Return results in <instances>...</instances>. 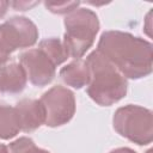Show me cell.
I'll return each mask as SVG.
<instances>
[{"mask_svg":"<svg viewBox=\"0 0 153 153\" xmlns=\"http://www.w3.org/2000/svg\"><path fill=\"white\" fill-rule=\"evenodd\" d=\"M90 80L86 92L88 97L102 106H110L127 94V79L99 51L94 50L86 57Z\"/></svg>","mask_w":153,"mask_h":153,"instance_id":"cell-2","label":"cell"},{"mask_svg":"<svg viewBox=\"0 0 153 153\" xmlns=\"http://www.w3.org/2000/svg\"><path fill=\"white\" fill-rule=\"evenodd\" d=\"M114 129L129 141L145 146L153 140L152 111L140 105L128 104L118 108L112 118Z\"/></svg>","mask_w":153,"mask_h":153,"instance_id":"cell-4","label":"cell"},{"mask_svg":"<svg viewBox=\"0 0 153 153\" xmlns=\"http://www.w3.org/2000/svg\"><path fill=\"white\" fill-rule=\"evenodd\" d=\"M39 102L45 110V126L55 128L68 123L75 114V97L67 87L56 85L43 93Z\"/></svg>","mask_w":153,"mask_h":153,"instance_id":"cell-6","label":"cell"},{"mask_svg":"<svg viewBox=\"0 0 153 153\" xmlns=\"http://www.w3.org/2000/svg\"><path fill=\"white\" fill-rule=\"evenodd\" d=\"M8 153H50V152L37 147L32 141V139L23 136L10 143Z\"/></svg>","mask_w":153,"mask_h":153,"instance_id":"cell-13","label":"cell"},{"mask_svg":"<svg viewBox=\"0 0 153 153\" xmlns=\"http://www.w3.org/2000/svg\"><path fill=\"white\" fill-rule=\"evenodd\" d=\"M20 131L16 109L0 104V139L10 140Z\"/></svg>","mask_w":153,"mask_h":153,"instance_id":"cell-11","label":"cell"},{"mask_svg":"<svg viewBox=\"0 0 153 153\" xmlns=\"http://www.w3.org/2000/svg\"><path fill=\"white\" fill-rule=\"evenodd\" d=\"M38 49L42 50L56 67L63 63L69 57L63 47V43L55 37H50L41 41L38 44Z\"/></svg>","mask_w":153,"mask_h":153,"instance_id":"cell-12","label":"cell"},{"mask_svg":"<svg viewBox=\"0 0 153 153\" xmlns=\"http://www.w3.org/2000/svg\"><path fill=\"white\" fill-rule=\"evenodd\" d=\"M0 153H8V147L4 143H0Z\"/></svg>","mask_w":153,"mask_h":153,"instance_id":"cell-18","label":"cell"},{"mask_svg":"<svg viewBox=\"0 0 153 153\" xmlns=\"http://www.w3.org/2000/svg\"><path fill=\"white\" fill-rule=\"evenodd\" d=\"M8 6H10V2L8 1H2V0L0 1V18H2L6 14Z\"/></svg>","mask_w":153,"mask_h":153,"instance_id":"cell-16","label":"cell"},{"mask_svg":"<svg viewBox=\"0 0 153 153\" xmlns=\"http://www.w3.org/2000/svg\"><path fill=\"white\" fill-rule=\"evenodd\" d=\"M19 61L32 85L43 87L53 81L56 73V66L38 48L22 53L19 55Z\"/></svg>","mask_w":153,"mask_h":153,"instance_id":"cell-7","label":"cell"},{"mask_svg":"<svg viewBox=\"0 0 153 153\" xmlns=\"http://www.w3.org/2000/svg\"><path fill=\"white\" fill-rule=\"evenodd\" d=\"M99 51L127 79H141L152 73L153 45L131 33L110 30L100 35Z\"/></svg>","mask_w":153,"mask_h":153,"instance_id":"cell-1","label":"cell"},{"mask_svg":"<svg viewBox=\"0 0 153 153\" xmlns=\"http://www.w3.org/2000/svg\"><path fill=\"white\" fill-rule=\"evenodd\" d=\"M14 109L19 121L20 130L25 133L35 131L45 122L44 106L37 99L24 98L16 104Z\"/></svg>","mask_w":153,"mask_h":153,"instance_id":"cell-8","label":"cell"},{"mask_svg":"<svg viewBox=\"0 0 153 153\" xmlns=\"http://www.w3.org/2000/svg\"><path fill=\"white\" fill-rule=\"evenodd\" d=\"M38 39V29L26 17H12L0 24V67L20 48L32 47Z\"/></svg>","mask_w":153,"mask_h":153,"instance_id":"cell-5","label":"cell"},{"mask_svg":"<svg viewBox=\"0 0 153 153\" xmlns=\"http://www.w3.org/2000/svg\"><path fill=\"white\" fill-rule=\"evenodd\" d=\"M59 75L66 85L74 88H81L86 86L90 80V71L87 63L81 59L74 60L73 62L62 67Z\"/></svg>","mask_w":153,"mask_h":153,"instance_id":"cell-10","label":"cell"},{"mask_svg":"<svg viewBox=\"0 0 153 153\" xmlns=\"http://www.w3.org/2000/svg\"><path fill=\"white\" fill-rule=\"evenodd\" d=\"M27 76L20 63L11 62L0 67V92L7 94L20 93L26 86Z\"/></svg>","mask_w":153,"mask_h":153,"instance_id":"cell-9","label":"cell"},{"mask_svg":"<svg viewBox=\"0 0 153 153\" xmlns=\"http://www.w3.org/2000/svg\"><path fill=\"white\" fill-rule=\"evenodd\" d=\"M109 153H136V152L134 149H131V148H128V147H121V148L112 149Z\"/></svg>","mask_w":153,"mask_h":153,"instance_id":"cell-17","label":"cell"},{"mask_svg":"<svg viewBox=\"0 0 153 153\" xmlns=\"http://www.w3.org/2000/svg\"><path fill=\"white\" fill-rule=\"evenodd\" d=\"M44 5L53 13L65 14V13H71L74 10H76L80 2L79 1H61V2H48L47 1L44 2Z\"/></svg>","mask_w":153,"mask_h":153,"instance_id":"cell-14","label":"cell"},{"mask_svg":"<svg viewBox=\"0 0 153 153\" xmlns=\"http://www.w3.org/2000/svg\"><path fill=\"white\" fill-rule=\"evenodd\" d=\"M63 47L68 56L79 60L92 47L99 31L97 14L88 8H76L65 18Z\"/></svg>","mask_w":153,"mask_h":153,"instance_id":"cell-3","label":"cell"},{"mask_svg":"<svg viewBox=\"0 0 153 153\" xmlns=\"http://www.w3.org/2000/svg\"><path fill=\"white\" fill-rule=\"evenodd\" d=\"M38 2H27V1H14V2H10V5H12L17 11H26L30 7L37 5Z\"/></svg>","mask_w":153,"mask_h":153,"instance_id":"cell-15","label":"cell"}]
</instances>
